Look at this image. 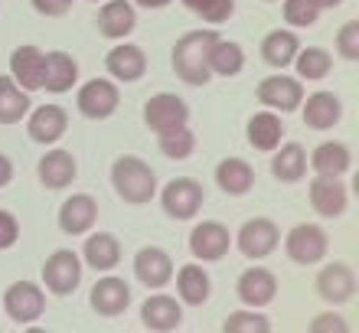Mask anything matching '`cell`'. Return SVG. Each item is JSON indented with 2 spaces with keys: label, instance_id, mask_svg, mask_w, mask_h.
<instances>
[{
  "label": "cell",
  "instance_id": "6da1fadb",
  "mask_svg": "<svg viewBox=\"0 0 359 333\" xmlns=\"http://www.w3.org/2000/svg\"><path fill=\"white\" fill-rule=\"evenodd\" d=\"M216 39L219 33H212V29H193V33H183L173 43L170 66L183 86H193V88L209 86V79H212V72H209V46Z\"/></svg>",
  "mask_w": 359,
  "mask_h": 333
},
{
  "label": "cell",
  "instance_id": "7a4b0ae2",
  "mask_svg": "<svg viewBox=\"0 0 359 333\" xmlns=\"http://www.w3.org/2000/svg\"><path fill=\"white\" fill-rule=\"evenodd\" d=\"M111 186L124 203L144 206V203H151L157 196V173L137 154H121L111 163Z\"/></svg>",
  "mask_w": 359,
  "mask_h": 333
},
{
  "label": "cell",
  "instance_id": "3957f363",
  "mask_svg": "<svg viewBox=\"0 0 359 333\" xmlns=\"http://www.w3.org/2000/svg\"><path fill=\"white\" fill-rule=\"evenodd\" d=\"M284 252L294 265H320L330 252V236L317 222H301L284 236Z\"/></svg>",
  "mask_w": 359,
  "mask_h": 333
},
{
  "label": "cell",
  "instance_id": "277c9868",
  "mask_svg": "<svg viewBox=\"0 0 359 333\" xmlns=\"http://www.w3.org/2000/svg\"><path fill=\"white\" fill-rule=\"evenodd\" d=\"M206 203V190L203 183L193 180V177H173L167 186L161 190V206L170 219L183 222V219H193Z\"/></svg>",
  "mask_w": 359,
  "mask_h": 333
},
{
  "label": "cell",
  "instance_id": "5b68a950",
  "mask_svg": "<svg viewBox=\"0 0 359 333\" xmlns=\"http://www.w3.org/2000/svg\"><path fill=\"white\" fill-rule=\"evenodd\" d=\"M4 311H7V317L17 327L33 324L46 311V291L36 281H13L4 291Z\"/></svg>",
  "mask_w": 359,
  "mask_h": 333
},
{
  "label": "cell",
  "instance_id": "8992f818",
  "mask_svg": "<svg viewBox=\"0 0 359 333\" xmlns=\"http://www.w3.org/2000/svg\"><path fill=\"white\" fill-rule=\"evenodd\" d=\"M82 271H86L82 258L76 252H69V248H59L43 261V285H46L49 294L66 297L82 285Z\"/></svg>",
  "mask_w": 359,
  "mask_h": 333
},
{
  "label": "cell",
  "instance_id": "52a82bcc",
  "mask_svg": "<svg viewBox=\"0 0 359 333\" xmlns=\"http://www.w3.org/2000/svg\"><path fill=\"white\" fill-rule=\"evenodd\" d=\"M118 105H121V92L114 86V79H88L76 95V108L88 121L111 118V114L118 111Z\"/></svg>",
  "mask_w": 359,
  "mask_h": 333
},
{
  "label": "cell",
  "instance_id": "ba28073f",
  "mask_svg": "<svg viewBox=\"0 0 359 333\" xmlns=\"http://www.w3.org/2000/svg\"><path fill=\"white\" fill-rule=\"evenodd\" d=\"M232 242L248 261H262L281 245V229L271 219H265V216H255V219L242 222V229H238V236Z\"/></svg>",
  "mask_w": 359,
  "mask_h": 333
},
{
  "label": "cell",
  "instance_id": "9c48e42d",
  "mask_svg": "<svg viewBox=\"0 0 359 333\" xmlns=\"http://www.w3.org/2000/svg\"><path fill=\"white\" fill-rule=\"evenodd\" d=\"M229 248H232V232H229L222 222L216 219H203L193 226L189 232V252L196 261H222L229 255Z\"/></svg>",
  "mask_w": 359,
  "mask_h": 333
},
{
  "label": "cell",
  "instance_id": "30bf717a",
  "mask_svg": "<svg viewBox=\"0 0 359 333\" xmlns=\"http://www.w3.org/2000/svg\"><path fill=\"white\" fill-rule=\"evenodd\" d=\"M258 102L271 111H297L304 102V86L297 76H284L281 69L274 76L258 82Z\"/></svg>",
  "mask_w": 359,
  "mask_h": 333
},
{
  "label": "cell",
  "instance_id": "8fae6325",
  "mask_svg": "<svg viewBox=\"0 0 359 333\" xmlns=\"http://www.w3.org/2000/svg\"><path fill=\"white\" fill-rule=\"evenodd\" d=\"M144 124L154 134L183 128V124H189V105L180 95H173V92H161V95L144 102Z\"/></svg>",
  "mask_w": 359,
  "mask_h": 333
},
{
  "label": "cell",
  "instance_id": "7c38bea8",
  "mask_svg": "<svg viewBox=\"0 0 359 333\" xmlns=\"http://www.w3.org/2000/svg\"><path fill=\"white\" fill-rule=\"evenodd\" d=\"M317 297L327 301L330 307H340V304H350L353 294H356V275H353V268L346 261H330V265H323L317 271Z\"/></svg>",
  "mask_w": 359,
  "mask_h": 333
},
{
  "label": "cell",
  "instance_id": "4fadbf2b",
  "mask_svg": "<svg viewBox=\"0 0 359 333\" xmlns=\"http://www.w3.org/2000/svg\"><path fill=\"white\" fill-rule=\"evenodd\" d=\"M307 196H311V206L317 216L323 219H340L346 206H350V190H346V183L343 177H313L311 186H307Z\"/></svg>",
  "mask_w": 359,
  "mask_h": 333
},
{
  "label": "cell",
  "instance_id": "5bb4252c",
  "mask_svg": "<svg viewBox=\"0 0 359 333\" xmlns=\"http://www.w3.org/2000/svg\"><path fill=\"white\" fill-rule=\"evenodd\" d=\"M88 304H92V311L98 317H121L124 311L131 307V287H128V281H121V278L104 275V278H98L92 285V291H88Z\"/></svg>",
  "mask_w": 359,
  "mask_h": 333
},
{
  "label": "cell",
  "instance_id": "9a60e30c",
  "mask_svg": "<svg viewBox=\"0 0 359 333\" xmlns=\"http://www.w3.org/2000/svg\"><path fill=\"white\" fill-rule=\"evenodd\" d=\"M134 278L147 291H161V287H167L173 281V258L157 245H144L134 255Z\"/></svg>",
  "mask_w": 359,
  "mask_h": 333
},
{
  "label": "cell",
  "instance_id": "2e32d148",
  "mask_svg": "<svg viewBox=\"0 0 359 333\" xmlns=\"http://www.w3.org/2000/svg\"><path fill=\"white\" fill-rule=\"evenodd\" d=\"M43 69H46V53L39 46H17L10 53V79L17 82L23 92H36L43 88Z\"/></svg>",
  "mask_w": 359,
  "mask_h": 333
},
{
  "label": "cell",
  "instance_id": "e0dca14e",
  "mask_svg": "<svg viewBox=\"0 0 359 333\" xmlns=\"http://www.w3.org/2000/svg\"><path fill=\"white\" fill-rule=\"evenodd\" d=\"M236 294L238 301L245 307H268L278 297V278L268 271V268H245L238 275V285H236Z\"/></svg>",
  "mask_w": 359,
  "mask_h": 333
},
{
  "label": "cell",
  "instance_id": "ac0fdd59",
  "mask_svg": "<svg viewBox=\"0 0 359 333\" xmlns=\"http://www.w3.org/2000/svg\"><path fill=\"white\" fill-rule=\"evenodd\" d=\"M36 177L46 190H66V186H72V180L79 177V163L69 151L53 147V151H46L43 157H39Z\"/></svg>",
  "mask_w": 359,
  "mask_h": 333
},
{
  "label": "cell",
  "instance_id": "d6986e66",
  "mask_svg": "<svg viewBox=\"0 0 359 333\" xmlns=\"http://www.w3.org/2000/svg\"><path fill=\"white\" fill-rule=\"evenodd\" d=\"M301 118L311 131H330L343 121V102L333 92H313L301 102Z\"/></svg>",
  "mask_w": 359,
  "mask_h": 333
},
{
  "label": "cell",
  "instance_id": "ffe728a7",
  "mask_svg": "<svg viewBox=\"0 0 359 333\" xmlns=\"http://www.w3.org/2000/svg\"><path fill=\"white\" fill-rule=\"evenodd\" d=\"M69 128V114L62 105H39L27 114V134L36 144H56Z\"/></svg>",
  "mask_w": 359,
  "mask_h": 333
},
{
  "label": "cell",
  "instance_id": "44dd1931",
  "mask_svg": "<svg viewBox=\"0 0 359 333\" xmlns=\"http://www.w3.org/2000/svg\"><path fill=\"white\" fill-rule=\"evenodd\" d=\"M141 324H144V330H154V333L180 330V324H183V307H180V301L170 294H151L141 304Z\"/></svg>",
  "mask_w": 359,
  "mask_h": 333
},
{
  "label": "cell",
  "instance_id": "7402d4cb",
  "mask_svg": "<svg viewBox=\"0 0 359 333\" xmlns=\"http://www.w3.org/2000/svg\"><path fill=\"white\" fill-rule=\"evenodd\" d=\"M95 219H98V203L88 193H72L59 206V229L66 236H86V232H92Z\"/></svg>",
  "mask_w": 359,
  "mask_h": 333
},
{
  "label": "cell",
  "instance_id": "603a6c76",
  "mask_svg": "<svg viewBox=\"0 0 359 333\" xmlns=\"http://www.w3.org/2000/svg\"><path fill=\"white\" fill-rule=\"evenodd\" d=\"M104 69H108V76L114 82H137L144 79L147 72V56H144L141 46H134V43H118V46L104 56Z\"/></svg>",
  "mask_w": 359,
  "mask_h": 333
},
{
  "label": "cell",
  "instance_id": "cb8c5ba5",
  "mask_svg": "<svg viewBox=\"0 0 359 333\" xmlns=\"http://www.w3.org/2000/svg\"><path fill=\"white\" fill-rule=\"evenodd\" d=\"M307 167L320 177H346L353 167V151L343 141H323L307 157Z\"/></svg>",
  "mask_w": 359,
  "mask_h": 333
},
{
  "label": "cell",
  "instance_id": "d4e9b609",
  "mask_svg": "<svg viewBox=\"0 0 359 333\" xmlns=\"http://www.w3.org/2000/svg\"><path fill=\"white\" fill-rule=\"evenodd\" d=\"M137 27V10L131 0H104L98 10V33L104 39H124Z\"/></svg>",
  "mask_w": 359,
  "mask_h": 333
},
{
  "label": "cell",
  "instance_id": "484cf974",
  "mask_svg": "<svg viewBox=\"0 0 359 333\" xmlns=\"http://www.w3.org/2000/svg\"><path fill=\"white\" fill-rule=\"evenodd\" d=\"M79 82V62L69 56L66 49L46 53V69H43V88L53 95H66Z\"/></svg>",
  "mask_w": 359,
  "mask_h": 333
},
{
  "label": "cell",
  "instance_id": "4316f807",
  "mask_svg": "<svg viewBox=\"0 0 359 333\" xmlns=\"http://www.w3.org/2000/svg\"><path fill=\"white\" fill-rule=\"evenodd\" d=\"M271 177L278 183H297L307 177V151L297 141L278 144L271 151Z\"/></svg>",
  "mask_w": 359,
  "mask_h": 333
},
{
  "label": "cell",
  "instance_id": "83f0119b",
  "mask_svg": "<svg viewBox=\"0 0 359 333\" xmlns=\"http://www.w3.org/2000/svg\"><path fill=\"white\" fill-rule=\"evenodd\" d=\"M177 294H180V304H189V307H203L212 294V281H209V271L199 261H189L177 271Z\"/></svg>",
  "mask_w": 359,
  "mask_h": 333
},
{
  "label": "cell",
  "instance_id": "f1b7e54d",
  "mask_svg": "<svg viewBox=\"0 0 359 333\" xmlns=\"http://www.w3.org/2000/svg\"><path fill=\"white\" fill-rule=\"evenodd\" d=\"M82 261L95 271H111L121 261V242L114 232H92L82 245Z\"/></svg>",
  "mask_w": 359,
  "mask_h": 333
},
{
  "label": "cell",
  "instance_id": "f546056e",
  "mask_svg": "<svg viewBox=\"0 0 359 333\" xmlns=\"http://www.w3.org/2000/svg\"><path fill=\"white\" fill-rule=\"evenodd\" d=\"M245 137H248V144H252L255 151L271 154L274 147L281 144V137H284L281 114H274V111H255L252 118H248V124H245Z\"/></svg>",
  "mask_w": 359,
  "mask_h": 333
},
{
  "label": "cell",
  "instance_id": "4dcf8cb0",
  "mask_svg": "<svg viewBox=\"0 0 359 333\" xmlns=\"http://www.w3.org/2000/svg\"><path fill=\"white\" fill-rule=\"evenodd\" d=\"M216 186L226 193V196H245V193L255 186V170H252V163L242 161V157H226V161H219Z\"/></svg>",
  "mask_w": 359,
  "mask_h": 333
},
{
  "label": "cell",
  "instance_id": "1f68e13d",
  "mask_svg": "<svg viewBox=\"0 0 359 333\" xmlns=\"http://www.w3.org/2000/svg\"><path fill=\"white\" fill-rule=\"evenodd\" d=\"M297 49H301V39L291 29H271L262 39V59L271 69H287L294 62V56H297Z\"/></svg>",
  "mask_w": 359,
  "mask_h": 333
},
{
  "label": "cell",
  "instance_id": "d6a6232c",
  "mask_svg": "<svg viewBox=\"0 0 359 333\" xmlns=\"http://www.w3.org/2000/svg\"><path fill=\"white\" fill-rule=\"evenodd\" d=\"M245 69V49L232 39H216L209 46V72L222 79H232Z\"/></svg>",
  "mask_w": 359,
  "mask_h": 333
},
{
  "label": "cell",
  "instance_id": "836d02e7",
  "mask_svg": "<svg viewBox=\"0 0 359 333\" xmlns=\"http://www.w3.org/2000/svg\"><path fill=\"white\" fill-rule=\"evenodd\" d=\"M29 108H33L29 92H23L10 76H0V124H20Z\"/></svg>",
  "mask_w": 359,
  "mask_h": 333
},
{
  "label": "cell",
  "instance_id": "e575fe53",
  "mask_svg": "<svg viewBox=\"0 0 359 333\" xmlns=\"http://www.w3.org/2000/svg\"><path fill=\"white\" fill-rule=\"evenodd\" d=\"M291 66L297 69L301 82H323L333 69V56L323 46H307V49H297Z\"/></svg>",
  "mask_w": 359,
  "mask_h": 333
},
{
  "label": "cell",
  "instance_id": "d590c367",
  "mask_svg": "<svg viewBox=\"0 0 359 333\" xmlns=\"http://www.w3.org/2000/svg\"><path fill=\"white\" fill-rule=\"evenodd\" d=\"M157 147H161V154L170 157V161H187V157H193V151H196V134L189 131V124H183V128L157 134Z\"/></svg>",
  "mask_w": 359,
  "mask_h": 333
},
{
  "label": "cell",
  "instance_id": "8d00e7d4",
  "mask_svg": "<svg viewBox=\"0 0 359 333\" xmlns=\"http://www.w3.org/2000/svg\"><path fill=\"white\" fill-rule=\"evenodd\" d=\"M180 4H183L193 17L209 23V27H219V23L232 20V13H236V0H180Z\"/></svg>",
  "mask_w": 359,
  "mask_h": 333
},
{
  "label": "cell",
  "instance_id": "74e56055",
  "mask_svg": "<svg viewBox=\"0 0 359 333\" xmlns=\"http://www.w3.org/2000/svg\"><path fill=\"white\" fill-rule=\"evenodd\" d=\"M222 330L226 333H268L271 330V320H268L258 307H248V311H236L222 320Z\"/></svg>",
  "mask_w": 359,
  "mask_h": 333
},
{
  "label": "cell",
  "instance_id": "f35d334b",
  "mask_svg": "<svg viewBox=\"0 0 359 333\" xmlns=\"http://www.w3.org/2000/svg\"><path fill=\"white\" fill-rule=\"evenodd\" d=\"M281 13H284V23L294 29H304V27H313L320 20L323 10L313 4V0H284L281 4Z\"/></svg>",
  "mask_w": 359,
  "mask_h": 333
},
{
  "label": "cell",
  "instance_id": "ab89813d",
  "mask_svg": "<svg viewBox=\"0 0 359 333\" xmlns=\"http://www.w3.org/2000/svg\"><path fill=\"white\" fill-rule=\"evenodd\" d=\"M337 53L346 62H356L359 59V20H350V23L340 27V33H337Z\"/></svg>",
  "mask_w": 359,
  "mask_h": 333
},
{
  "label": "cell",
  "instance_id": "60d3db41",
  "mask_svg": "<svg viewBox=\"0 0 359 333\" xmlns=\"http://www.w3.org/2000/svg\"><path fill=\"white\" fill-rule=\"evenodd\" d=\"M17 238H20V222L13 212L7 210H0V252H7V248L17 245Z\"/></svg>",
  "mask_w": 359,
  "mask_h": 333
},
{
  "label": "cell",
  "instance_id": "b9f144b4",
  "mask_svg": "<svg viewBox=\"0 0 359 333\" xmlns=\"http://www.w3.org/2000/svg\"><path fill=\"white\" fill-rule=\"evenodd\" d=\"M311 330L313 333H346L350 327H346V320H343L340 314H333V311H327V314H317L311 320Z\"/></svg>",
  "mask_w": 359,
  "mask_h": 333
},
{
  "label": "cell",
  "instance_id": "7bdbcfd3",
  "mask_svg": "<svg viewBox=\"0 0 359 333\" xmlns=\"http://www.w3.org/2000/svg\"><path fill=\"white\" fill-rule=\"evenodd\" d=\"M29 4L43 17H66L69 10H72V0H29Z\"/></svg>",
  "mask_w": 359,
  "mask_h": 333
},
{
  "label": "cell",
  "instance_id": "ee69618b",
  "mask_svg": "<svg viewBox=\"0 0 359 333\" xmlns=\"http://www.w3.org/2000/svg\"><path fill=\"white\" fill-rule=\"evenodd\" d=\"M10 180H13V161H10L7 154L0 151V190H4Z\"/></svg>",
  "mask_w": 359,
  "mask_h": 333
},
{
  "label": "cell",
  "instance_id": "f6af8a7d",
  "mask_svg": "<svg viewBox=\"0 0 359 333\" xmlns=\"http://www.w3.org/2000/svg\"><path fill=\"white\" fill-rule=\"evenodd\" d=\"M137 7H144V10H161V7H167L170 0H134Z\"/></svg>",
  "mask_w": 359,
  "mask_h": 333
},
{
  "label": "cell",
  "instance_id": "bcb514c9",
  "mask_svg": "<svg viewBox=\"0 0 359 333\" xmlns=\"http://www.w3.org/2000/svg\"><path fill=\"white\" fill-rule=\"evenodd\" d=\"M313 4H317L320 10H333V7H340L343 0H313Z\"/></svg>",
  "mask_w": 359,
  "mask_h": 333
},
{
  "label": "cell",
  "instance_id": "7dc6e473",
  "mask_svg": "<svg viewBox=\"0 0 359 333\" xmlns=\"http://www.w3.org/2000/svg\"><path fill=\"white\" fill-rule=\"evenodd\" d=\"M92 4H98V0H92Z\"/></svg>",
  "mask_w": 359,
  "mask_h": 333
}]
</instances>
